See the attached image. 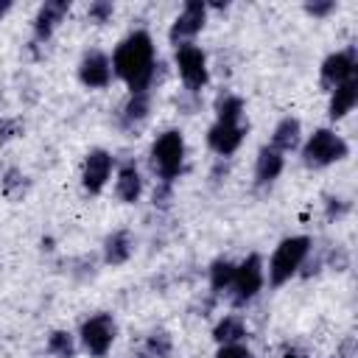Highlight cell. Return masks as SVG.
<instances>
[{
	"label": "cell",
	"mask_w": 358,
	"mask_h": 358,
	"mask_svg": "<svg viewBox=\"0 0 358 358\" xmlns=\"http://www.w3.org/2000/svg\"><path fill=\"white\" fill-rule=\"evenodd\" d=\"M78 78L90 90H103L112 81V59L103 50H87L78 64Z\"/></svg>",
	"instance_id": "cell-10"
},
{
	"label": "cell",
	"mask_w": 358,
	"mask_h": 358,
	"mask_svg": "<svg viewBox=\"0 0 358 358\" xmlns=\"http://www.w3.org/2000/svg\"><path fill=\"white\" fill-rule=\"evenodd\" d=\"M319 78H322V87L327 90H336L338 84L355 78V50L347 48V50L330 53L319 67Z\"/></svg>",
	"instance_id": "cell-9"
},
{
	"label": "cell",
	"mask_w": 358,
	"mask_h": 358,
	"mask_svg": "<svg viewBox=\"0 0 358 358\" xmlns=\"http://www.w3.org/2000/svg\"><path fill=\"white\" fill-rule=\"evenodd\" d=\"M263 280H266V271H263L260 255H249L241 266H235V277H232V285H229L232 302L243 305L252 296H257V291L263 288Z\"/></svg>",
	"instance_id": "cell-5"
},
{
	"label": "cell",
	"mask_w": 358,
	"mask_h": 358,
	"mask_svg": "<svg viewBox=\"0 0 358 358\" xmlns=\"http://www.w3.org/2000/svg\"><path fill=\"white\" fill-rule=\"evenodd\" d=\"M148 109H151L148 92H131V98L126 101V106H123V112H120V123H123L126 129H134V126H140V123L148 117Z\"/></svg>",
	"instance_id": "cell-19"
},
{
	"label": "cell",
	"mask_w": 358,
	"mask_h": 358,
	"mask_svg": "<svg viewBox=\"0 0 358 358\" xmlns=\"http://www.w3.org/2000/svg\"><path fill=\"white\" fill-rule=\"evenodd\" d=\"M215 358H252V350L243 347L241 341L238 344H218Z\"/></svg>",
	"instance_id": "cell-25"
},
{
	"label": "cell",
	"mask_w": 358,
	"mask_h": 358,
	"mask_svg": "<svg viewBox=\"0 0 358 358\" xmlns=\"http://www.w3.org/2000/svg\"><path fill=\"white\" fill-rule=\"evenodd\" d=\"M182 162H185V137H182V131H176V129L162 131L151 145V168L159 173V179L165 185H171L182 173Z\"/></svg>",
	"instance_id": "cell-3"
},
{
	"label": "cell",
	"mask_w": 358,
	"mask_h": 358,
	"mask_svg": "<svg viewBox=\"0 0 358 358\" xmlns=\"http://www.w3.org/2000/svg\"><path fill=\"white\" fill-rule=\"evenodd\" d=\"M115 333H117L115 319H112L109 313H95V316H90V319L81 324V347H84L90 355L101 358V355L109 352V347H112V341H115Z\"/></svg>",
	"instance_id": "cell-6"
},
{
	"label": "cell",
	"mask_w": 358,
	"mask_h": 358,
	"mask_svg": "<svg viewBox=\"0 0 358 358\" xmlns=\"http://www.w3.org/2000/svg\"><path fill=\"white\" fill-rule=\"evenodd\" d=\"M204 22H207V6L201 3V0H187L185 6H182V11H179V17L173 20V25H171V31H168V39H171V45H187L201 28H204Z\"/></svg>",
	"instance_id": "cell-8"
},
{
	"label": "cell",
	"mask_w": 358,
	"mask_h": 358,
	"mask_svg": "<svg viewBox=\"0 0 358 358\" xmlns=\"http://www.w3.org/2000/svg\"><path fill=\"white\" fill-rule=\"evenodd\" d=\"M243 134H246V126L243 123H213L210 131H207V143L215 154L221 157H229L235 154V148L243 143Z\"/></svg>",
	"instance_id": "cell-12"
},
{
	"label": "cell",
	"mask_w": 358,
	"mask_h": 358,
	"mask_svg": "<svg viewBox=\"0 0 358 358\" xmlns=\"http://www.w3.org/2000/svg\"><path fill=\"white\" fill-rule=\"evenodd\" d=\"M112 73L120 76L131 92H148L157 76L154 42L145 31H131L112 53Z\"/></svg>",
	"instance_id": "cell-1"
},
{
	"label": "cell",
	"mask_w": 358,
	"mask_h": 358,
	"mask_svg": "<svg viewBox=\"0 0 358 358\" xmlns=\"http://www.w3.org/2000/svg\"><path fill=\"white\" fill-rule=\"evenodd\" d=\"M145 352H148V358H168L171 355V336L162 330L151 333L145 341Z\"/></svg>",
	"instance_id": "cell-24"
},
{
	"label": "cell",
	"mask_w": 358,
	"mask_h": 358,
	"mask_svg": "<svg viewBox=\"0 0 358 358\" xmlns=\"http://www.w3.org/2000/svg\"><path fill=\"white\" fill-rule=\"evenodd\" d=\"M112 173V154L103 148H92L81 168V185L87 193H101Z\"/></svg>",
	"instance_id": "cell-11"
},
{
	"label": "cell",
	"mask_w": 358,
	"mask_h": 358,
	"mask_svg": "<svg viewBox=\"0 0 358 358\" xmlns=\"http://www.w3.org/2000/svg\"><path fill=\"white\" fill-rule=\"evenodd\" d=\"M173 59H176V70H179V76L190 92L201 90L207 84V56L199 45H193V42L179 45Z\"/></svg>",
	"instance_id": "cell-7"
},
{
	"label": "cell",
	"mask_w": 358,
	"mask_h": 358,
	"mask_svg": "<svg viewBox=\"0 0 358 358\" xmlns=\"http://www.w3.org/2000/svg\"><path fill=\"white\" fill-rule=\"evenodd\" d=\"M355 101H358V81L350 78V81L338 84V87L333 90V95H330V103H327L330 117H333V120H341L347 112H352Z\"/></svg>",
	"instance_id": "cell-16"
},
{
	"label": "cell",
	"mask_w": 358,
	"mask_h": 358,
	"mask_svg": "<svg viewBox=\"0 0 358 358\" xmlns=\"http://www.w3.org/2000/svg\"><path fill=\"white\" fill-rule=\"evenodd\" d=\"M308 252H310V238L308 235H294V238L280 241V246L274 249V255L268 260V282L274 288L288 282L302 268Z\"/></svg>",
	"instance_id": "cell-2"
},
{
	"label": "cell",
	"mask_w": 358,
	"mask_h": 358,
	"mask_svg": "<svg viewBox=\"0 0 358 358\" xmlns=\"http://www.w3.org/2000/svg\"><path fill=\"white\" fill-rule=\"evenodd\" d=\"M131 249H134V241L126 229H117L112 232L106 241H103V260L109 266H123L129 257H131Z\"/></svg>",
	"instance_id": "cell-17"
},
{
	"label": "cell",
	"mask_w": 358,
	"mask_h": 358,
	"mask_svg": "<svg viewBox=\"0 0 358 358\" xmlns=\"http://www.w3.org/2000/svg\"><path fill=\"white\" fill-rule=\"evenodd\" d=\"M282 165H285V157L277 148L263 145L257 151V162H255V182L257 185H271L282 173Z\"/></svg>",
	"instance_id": "cell-14"
},
{
	"label": "cell",
	"mask_w": 358,
	"mask_h": 358,
	"mask_svg": "<svg viewBox=\"0 0 358 358\" xmlns=\"http://www.w3.org/2000/svg\"><path fill=\"white\" fill-rule=\"evenodd\" d=\"M8 8H11V3H0V17H3V14L8 11Z\"/></svg>",
	"instance_id": "cell-28"
},
{
	"label": "cell",
	"mask_w": 358,
	"mask_h": 358,
	"mask_svg": "<svg viewBox=\"0 0 358 358\" xmlns=\"http://www.w3.org/2000/svg\"><path fill=\"white\" fill-rule=\"evenodd\" d=\"M70 11V3L67 0H45L34 17V36L36 42H45L50 39V34L56 31V25L64 20V14Z\"/></svg>",
	"instance_id": "cell-13"
},
{
	"label": "cell",
	"mask_w": 358,
	"mask_h": 358,
	"mask_svg": "<svg viewBox=\"0 0 358 358\" xmlns=\"http://www.w3.org/2000/svg\"><path fill=\"white\" fill-rule=\"evenodd\" d=\"M115 193L120 201L126 204H134L143 193V179H140V171L134 162H123L117 168V179H115Z\"/></svg>",
	"instance_id": "cell-15"
},
{
	"label": "cell",
	"mask_w": 358,
	"mask_h": 358,
	"mask_svg": "<svg viewBox=\"0 0 358 358\" xmlns=\"http://www.w3.org/2000/svg\"><path fill=\"white\" fill-rule=\"evenodd\" d=\"M48 352H50V355H56V358H73V355H76L73 336H70V333H64V330L50 333V338H48Z\"/></svg>",
	"instance_id": "cell-23"
},
{
	"label": "cell",
	"mask_w": 358,
	"mask_h": 358,
	"mask_svg": "<svg viewBox=\"0 0 358 358\" xmlns=\"http://www.w3.org/2000/svg\"><path fill=\"white\" fill-rule=\"evenodd\" d=\"M213 338H215L218 344H238V341H243V338H246V324H243V319L235 316V313L224 316V319L215 324Z\"/></svg>",
	"instance_id": "cell-20"
},
{
	"label": "cell",
	"mask_w": 358,
	"mask_h": 358,
	"mask_svg": "<svg viewBox=\"0 0 358 358\" xmlns=\"http://www.w3.org/2000/svg\"><path fill=\"white\" fill-rule=\"evenodd\" d=\"M347 157V143L333 129H316L302 145V162L308 168H324Z\"/></svg>",
	"instance_id": "cell-4"
},
{
	"label": "cell",
	"mask_w": 358,
	"mask_h": 358,
	"mask_svg": "<svg viewBox=\"0 0 358 358\" xmlns=\"http://www.w3.org/2000/svg\"><path fill=\"white\" fill-rule=\"evenodd\" d=\"M299 134H302V126L296 117H282L277 126H274V134H271V148H277L280 154L285 151H294L299 145Z\"/></svg>",
	"instance_id": "cell-18"
},
{
	"label": "cell",
	"mask_w": 358,
	"mask_h": 358,
	"mask_svg": "<svg viewBox=\"0 0 358 358\" xmlns=\"http://www.w3.org/2000/svg\"><path fill=\"white\" fill-rule=\"evenodd\" d=\"M333 8H336L333 0H324V3H308V6H305V11L313 14V17H324V14H330Z\"/></svg>",
	"instance_id": "cell-27"
},
{
	"label": "cell",
	"mask_w": 358,
	"mask_h": 358,
	"mask_svg": "<svg viewBox=\"0 0 358 358\" xmlns=\"http://www.w3.org/2000/svg\"><path fill=\"white\" fill-rule=\"evenodd\" d=\"M243 117V101L238 95H224L215 106V120L218 123H241Z\"/></svg>",
	"instance_id": "cell-21"
},
{
	"label": "cell",
	"mask_w": 358,
	"mask_h": 358,
	"mask_svg": "<svg viewBox=\"0 0 358 358\" xmlns=\"http://www.w3.org/2000/svg\"><path fill=\"white\" fill-rule=\"evenodd\" d=\"M112 11H115V6H112L109 0H98V3L90 6V20L101 25V22H106V20L112 17Z\"/></svg>",
	"instance_id": "cell-26"
},
{
	"label": "cell",
	"mask_w": 358,
	"mask_h": 358,
	"mask_svg": "<svg viewBox=\"0 0 358 358\" xmlns=\"http://www.w3.org/2000/svg\"><path fill=\"white\" fill-rule=\"evenodd\" d=\"M232 277H235V263H229V260H215V263L210 266V285H213L215 294H218V291H229Z\"/></svg>",
	"instance_id": "cell-22"
}]
</instances>
